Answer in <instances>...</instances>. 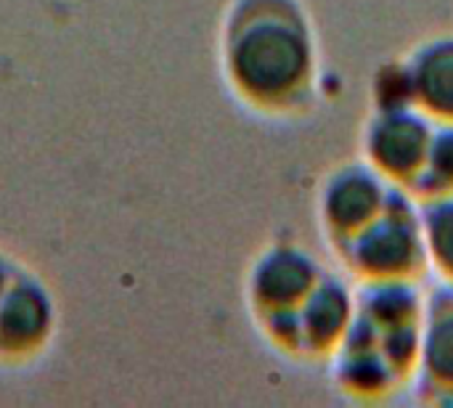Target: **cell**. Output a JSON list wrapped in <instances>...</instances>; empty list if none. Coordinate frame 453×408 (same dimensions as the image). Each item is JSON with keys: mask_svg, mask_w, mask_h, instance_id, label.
I'll use <instances>...</instances> for the list:
<instances>
[{"mask_svg": "<svg viewBox=\"0 0 453 408\" xmlns=\"http://www.w3.org/2000/svg\"><path fill=\"white\" fill-rule=\"evenodd\" d=\"M218 56L231 93L260 114H300L316 98L321 45L303 0H231Z\"/></svg>", "mask_w": 453, "mask_h": 408, "instance_id": "cell-1", "label": "cell"}, {"mask_svg": "<svg viewBox=\"0 0 453 408\" xmlns=\"http://www.w3.org/2000/svg\"><path fill=\"white\" fill-rule=\"evenodd\" d=\"M356 284L366 281H422L427 252L419 220V202L401 186L393 189L385 210L345 244L332 250Z\"/></svg>", "mask_w": 453, "mask_h": 408, "instance_id": "cell-2", "label": "cell"}, {"mask_svg": "<svg viewBox=\"0 0 453 408\" xmlns=\"http://www.w3.org/2000/svg\"><path fill=\"white\" fill-rule=\"evenodd\" d=\"M324 273L326 266L300 242L279 239L260 250L247 271L244 295L263 337L303 305Z\"/></svg>", "mask_w": 453, "mask_h": 408, "instance_id": "cell-3", "label": "cell"}, {"mask_svg": "<svg viewBox=\"0 0 453 408\" xmlns=\"http://www.w3.org/2000/svg\"><path fill=\"white\" fill-rule=\"evenodd\" d=\"M353 316L356 287L350 284V276H340L326 268L303 305L284 324L271 329L265 340L284 356L329 361L332 353L342 345Z\"/></svg>", "mask_w": 453, "mask_h": 408, "instance_id": "cell-4", "label": "cell"}, {"mask_svg": "<svg viewBox=\"0 0 453 408\" xmlns=\"http://www.w3.org/2000/svg\"><path fill=\"white\" fill-rule=\"evenodd\" d=\"M433 127L435 119L414 104L372 106L361 127L358 157L366 159L385 181L409 191L425 165Z\"/></svg>", "mask_w": 453, "mask_h": 408, "instance_id": "cell-5", "label": "cell"}, {"mask_svg": "<svg viewBox=\"0 0 453 408\" xmlns=\"http://www.w3.org/2000/svg\"><path fill=\"white\" fill-rule=\"evenodd\" d=\"M393 189L395 186L361 157L334 165L321 178L316 194V220L329 250H337L369 226L385 210Z\"/></svg>", "mask_w": 453, "mask_h": 408, "instance_id": "cell-6", "label": "cell"}, {"mask_svg": "<svg viewBox=\"0 0 453 408\" xmlns=\"http://www.w3.org/2000/svg\"><path fill=\"white\" fill-rule=\"evenodd\" d=\"M56 332V303L50 289L24 268L0 297V358L27 361L42 353Z\"/></svg>", "mask_w": 453, "mask_h": 408, "instance_id": "cell-7", "label": "cell"}, {"mask_svg": "<svg viewBox=\"0 0 453 408\" xmlns=\"http://www.w3.org/2000/svg\"><path fill=\"white\" fill-rule=\"evenodd\" d=\"M417 388L422 401L453 404V287L435 284L425 292V311L419 324Z\"/></svg>", "mask_w": 453, "mask_h": 408, "instance_id": "cell-8", "label": "cell"}, {"mask_svg": "<svg viewBox=\"0 0 453 408\" xmlns=\"http://www.w3.org/2000/svg\"><path fill=\"white\" fill-rule=\"evenodd\" d=\"M411 104L435 122H453V32L419 40L403 56Z\"/></svg>", "mask_w": 453, "mask_h": 408, "instance_id": "cell-9", "label": "cell"}, {"mask_svg": "<svg viewBox=\"0 0 453 408\" xmlns=\"http://www.w3.org/2000/svg\"><path fill=\"white\" fill-rule=\"evenodd\" d=\"M419 220L427 252V271L453 287V194L419 202Z\"/></svg>", "mask_w": 453, "mask_h": 408, "instance_id": "cell-10", "label": "cell"}, {"mask_svg": "<svg viewBox=\"0 0 453 408\" xmlns=\"http://www.w3.org/2000/svg\"><path fill=\"white\" fill-rule=\"evenodd\" d=\"M409 194L417 202H430L453 194V122H435L425 165Z\"/></svg>", "mask_w": 453, "mask_h": 408, "instance_id": "cell-11", "label": "cell"}, {"mask_svg": "<svg viewBox=\"0 0 453 408\" xmlns=\"http://www.w3.org/2000/svg\"><path fill=\"white\" fill-rule=\"evenodd\" d=\"M19 263H13L11 258H5L3 252H0V297H3V292L8 289V284L13 281V276L19 273Z\"/></svg>", "mask_w": 453, "mask_h": 408, "instance_id": "cell-12", "label": "cell"}]
</instances>
